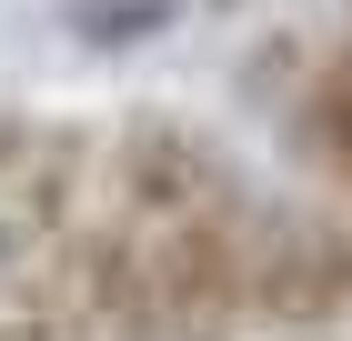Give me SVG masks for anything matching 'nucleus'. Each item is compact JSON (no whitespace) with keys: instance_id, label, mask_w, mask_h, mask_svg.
Wrapping results in <instances>:
<instances>
[{"instance_id":"423d86ee","label":"nucleus","mask_w":352,"mask_h":341,"mask_svg":"<svg viewBox=\"0 0 352 341\" xmlns=\"http://www.w3.org/2000/svg\"><path fill=\"white\" fill-rule=\"evenodd\" d=\"M30 251H41V231H30V211L10 201V191H0V291H10V281L30 271Z\"/></svg>"},{"instance_id":"f257e3e1","label":"nucleus","mask_w":352,"mask_h":341,"mask_svg":"<svg viewBox=\"0 0 352 341\" xmlns=\"http://www.w3.org/2000/svg\"><path fill=\"white\" fill-rule=\"evenodd\" d=\"M121 211V201H111ZM252 191L212 211H171V221H131V261H121V301H111L101 341H232L252 331Z\"/></svg>"},{"instance_id":"39448f33","label":"nucleus","mask_w":352,"mask_h":341,"mask_svg":"<svg viewBox=\"0 0 352 341\" xmlns=\"http://www.w3.org/2000/svg\"><path fill=\"white\" fill-rule=\"evenodd\" d=\"M182 21V0H60V30L81 40V51H141V40H162Z\"/></svg>"},{"instance_id":"0eeeda50","label":"nucleus","mask_w":352,"mask_h":341,"mask_svg":"<svg viewBox=\"0 0 352 341\" xmlns=\"http://www.w3.org/2000/svg\"><path fill=\"white\" fill-rule=\"evenodd\" d=\"M0 341H60V331H51V321H41V311H30V301H21V311L0 321Z\"/></svg>"},{"instance_id":"f03ea898","label":"nucleus","mask_w":352,"mask_h":341,"mask_svg":"<svg viewBox=\"0 0 352 341\" xmlns=\"http://www.w3.org/2000/svg\"><path fill=\"white\" fill-rule=\"evenodd\" d=\"M352 311V221L262 201L252 211V321L272 331H322Z\"/></svg>"},{"instance_id":"7ed1b4c3","label":"nucleus","mask_w":352,"mask_h":341,"mask_svg":"<svg viewBox=\"0 0 352 341\" xmlns=\"http://www.w3.org/2000/svg\"><path fill=\"white\" fill-rule=\"evenodd\" d=\"M101 181H111V201L141 211V221L212 211V201H232V191H252V181H242V161L221 151L212 131L171 121V110H131V121L101 141Z\"/></svg>"},{"instance_id":"20e7f679","label":"nucleus","mask_w":352,"mask_h":341,"mask_svg":"<svg viewBox=\"0 0 352 341\" xmlns=\"http://www.w3.org/2000/svg\"><path fill=\"white\" fill-rule=\"evenodd\" d=\"M282 131H292V151L312 161V171L352 181V51H322L312 71H302L292 110H282Z\"/></svg>"}]
</instances>
